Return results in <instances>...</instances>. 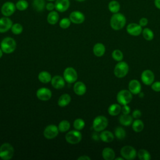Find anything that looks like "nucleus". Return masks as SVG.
I'll list each match as a JSON object with an SVG mask.
<instances>
[{
	"label": "nucleus",
	"instance_id": "18",
	"mask_svg": "<svg viewBox=\"0 0 160 160\" xmlns=\"http://www.w3.org/2000/svg\"><path fill=\"white\" fill-rule=\"evenodd\" d=\"M55 9L60 12H65L68 9L70 6L69 0H56Z\"/></svg>",
	"mask_w": 160,
	"mask_h": 160
},
{
	"label": "nucleus",
	"instance_id": "14",
	"mask_svg": "<svg viewBox=\"0 0 160 160\" xmlns=\"http://www.w3.org/2000/svg\"><path fill=\"white\" fill-rule=\"evenodd\" d=\"M36 96L39 100L46 101L51 99L52 96V92L48 88H41L37 90Z\"/></svg>",
	"mask_w": 160,
	"mask_h": 160
},
{
	"label": "nucleus",
	"instance_id": "49",
	"mask_svg": "<svg viewBox=\"0 0 160 160\" xmlns=\"http://www.w3.org/2000/svg\"><path fill=\"white\" fill-rule=\"evenodd\" d=\"M115 160H124V159L121 156V157H118V158H114Z\"/></svg>",
	"mask_w": 160,
	"mask_h": 160
},
{
	"label": "nucleus",
	"instance_id": "32",
	"mask_svg": "<svg viewBox=\"0 0 160 160\" xmlns=\"http://www.w3.org/2000/svg\"><path fill=\"white\" fill-rule=\"evenodd\" d=\"M137 156L140 160H149L151 159L150 152L144 149H141L137 152Z\"/></svg>",
	"mask_w": 160,
	"mask_h": 160
},
{
	"label": "nucleus",
	"instance_id": "47",
	"mask_svg": "<svg viewBox=\"0 0 160 160\" xmlns=\"http://www.w3.org/2000/svg\"><path fill=\"white\" fill-rule=\"evenodd\" d=\"M154 4L156 8L160 9V0H154Z\"/></svg>",
	"mask_w": 160,
	"mask_h": 160
},
{
	"label": "nucleus",
	"instance_id": "23",
	"mask_svg": "<svg viewBox=\"0 0 160 160\" xmlns=\"http://www.w3.org/2000/svg\"><path fill=\"white\" fill-rule=\"evenodd\" d=\"M122 106L118 103H114L111 104L108 109V112L109 115L112 116H115L119 115L121 112Z\"/></svg>",
	"mask_w": 160,
	"mask_h": 160
},
{
	"label": "nucleus",
	"instance_id": "29",
	"mask_svg": "<svg viewBox=\"0 0 160 160\" xmlns=\"http://www.w3.org/2000/svg\"><path fill=\"white\" fill-rule=\"evenodd\" d=\"M71 98L69 96V94H63L59 97L58 101V104L60 107H65L69 104V102H71Z\"/></svg>",
	"mask_w": 160,
	"mask_h": 160
},
{
	"label": "nucleus",
	"instance_id": "30",
	"mask_svg": "<svg viewBox=\"0 0 160 160\" xmlns=\"http://www.w3.org/2000/svg\"><path fill=\"white\" fill-rule=\"evenodd\" d=\"M51 79H52L51 75L48 71H43L40 72L38 74V79L39 80L40 82L42 83L46 84L50 82L51 81Z\"/></svg>",
	"mask_w": 160,
	"mask_h": 160
},
{
	"label": "nucleus",
	"instance_id": "43",
	"mask_svg": "<svg viewBox=\"0 0 160 160\" xmlns=\"http://www.w3.org/2000/svg\"><path fill=\"white\" fill-rule=\"evenodd\" d=\"M141 114H142L141 111L138 109H134L132 112V116L134 119H139L141 116Z\"/></svg>",
	"mask_w": 160,
	"mask_h": 160
},
{
	"label": "nucleus",
	"instance_id": "2",
	"mask_svg": "<svg viewBox=\"0 0 160 160\" xmlns=\"http://www.w3.org/2000/svg\"><path fill=\"white\" fill-rule=\"evenodd\" d=\"M0 46L3 52L10 54L14 52L16 49V42L13 38L11 37H6L1 41Z\"/></svg>",
	"mask_w": 160,
	"mask_h": 160
},
{
	"label": "nucleus",
	"instance_id": "12",
	"mask_svg": "<svg viewBox=\"0 0 160 160\" xmlns=\"http://www.w3.org/2000/svg\"><path fill=\"white\" fill-rule=\"evenodd\" d=\"M58 127L54 124H49L46 127L44 130V136L48 139H51L56 138L59 133Z\"/></svg>",
	"mask_w": 160,
	"mask_h": 160
},
{
	"label": "nucleus",
	"instance_id": "25",
	"mask_svg": "<svg viewBox=\"0 0 160 160\" xmlns=\"http://www.w3.org/2000/svg\"><path fill=\"white\" fill-rule=\"evenodd\" d=\"M115 152L111 148H105L102 151V156L105 160H113L115 158Z\"/></svg>",
	"mask_w": 160,
	"mask_h": 160
},
{
	"label": "nucleus",
	"instance_id": "26",
	"mask_svg": "<svg viewBox=\"0 0 160 160\" xmlns=\"http://www.w3.org/2000/svg\"><path fill=\"white\" fill-rule=\"evenodd\" d=\"M132 129L136 132H141L144 128V124L143 121L139 119H135L133 121L132 124Z\"/></svg>",
	"mask_w": 160,
	"mask_h": 160
},
{
	"label": "nucleus",
	"instance_id": "16",
	"mask_svg": "<svg viewBox=\"0 0 160 160\" xmlns=\"http://www.w3.org/2000/svg\"><path fill=\"white\" fill-rule=\"evenodd\" d=\"M12 26V22L10 18L4 16L0 18V32L4 33L9 31Z\"/></svg>",
	"mask_w": 160,
	"mask_h": 160
},
{
	"label": "nucleus",
	"instance_id": "46",
	"mask_svg": "<svg viewBox=\"0 0 160 160\" xmlns=\"http://www.w3.org/2000/svg\"><path fill=\"white\" fill-rule=\"evenodd\" d=\"M78 159H79V160H91V158H89V156H88L86 155H83V156L79 157L78 158Z\"/></svg>",
	"mask_w": 160,
	"mask_h": 160
},
{
	"label": "nucleus",
	"instance_id": "5",
	"mask_svg": "<svg viewBox=\"0 0 160 160\" xmlns=\"http://www.w3.org/2000/svg\"><path fill=\"white\" fill-rule=\"evenodd\" d=\"M132 99V94L128 89L119 91L116 95V100L121 106L128 104Z\"/></svg>",
	"mask_w": 160,
	"mask_h": 160
},
{
	"label": "nucleus",
	"instance_id": "9",
	"mask_svg": "<svg viewBox=\"0 0 160 160\" xmlns=\"http://www.w3.org/2000/svg\"><path fill=\"white\" fill-rule=\"evenodd\" d=\"M63 78L68 83H73L78 79V73L72 67L66 68L63 72Z\"/></svg>",
	"mask_w": 160,
	"mask_h": 160
},
{
	"label": "nucleus",
	"instance_id": "40",
	"mask_svg": "<svg viewBox=\"0 0 160 160\" xmlns=\"http://www.w3.org/2000/svg\"><path fill=\"white\" fill-rule=\"evenodd\" d=\"M71 21L69 19V18H62L60 21H59V26L62 29H67L68 28L70 25H71Z\"/></svg>",
	"mask_w": 160,
	"mask_h": 160
},
{
	"label": "nucleus",
	"instance_id": "3",
	"mask_svg": "<svg viewBox=\"0 0 160 160\" xmlns=\"http://www.w3.org/2000/svg\"><path fill=\"white\" fill-rule=\"evenodd\" d=\"M128 64L123 61L118 62L114 69V74L118 78H122L125 77L129 72Z\"/></svg>",
	"mask_w": 160,
	"mask_h": 160
},
{
	"label": "nucleus",
	"instance_id": "33",
	"mask_svg": "<svg viewBox=\"0 0 160 160\" xmlns=\"http://www.w3.org/2000/svg\"><path fill=\"white\" fill-rule=\"evenodd\" d=\"M114 136L119 140H122L126 136V132L122 127L118 126L114 129Z\"/></svg>",
	"mask_w": 160,
	"mask_h": 160
},
{
	"label": "nucleus",
	"instance_id": "34",
	"mask_svg": "<svg viewBox=\"0 0 160 160\" xmlns=\"http://www.w3.org/2000/svg\"><path fill=\"white\" fill-rule=\"evenodd\" d=\"M141 34H142L144 39L148 41H152L154 37L153 31L148 28H145L142 29Z\"/></svg>",
	"mask_w": 160,
	"mask_h": 160
},
{
	"label": "nucleus",
	"instance_id": "37",
	"mask_svg": "<svg viewBox=\"0 0 160 160\" xmlns=\"http://www.w3.org/2000/svg\"><path fill=\"white\" fill-rule=\"evenodd\" d=\"M16 8L19 11H24L28 8V2L26 0H19L16 3Z\"/></svg>",
	"mask_w": 160,
	"mask_h": 160
},
{
	"label": "nucleus",
	"instance_id": "13",
	"mask_svg": "<svg viewBox=\"0 0 160 160\" xmlns=\"http://www.w3.org/2000/svg\"><path fill=\"white\" fill-rule=\"evenodd\" d=\"M142 27H141L139 23L131 22L127 25L126 31L132 36H138L142 33Z\"/></svg>",
	"mask_w": 160,
	"mask_h": 160
},
{
	"label": "nucleus",
	"instance_id": "17",
	"mask_svg": "<svg viewBox=\"0 0 160 160\" xmlns=\"http://www.w3.org/2000/svg\"><path fill=\"white\" fill-rule=\"evenodd\" d=\"M128 90L132 94H138L141 91V84L138 79H132L129 82Z\"/></svg>",
	"mask_w": 160,
	"mask_h": 160
},
{
	"label": "nucleus",
	"instance_id": "48",
	"mask_svg": "<svg viewBox=\"0 0 160 160\" xmlns=\"http://www.w3.org/2000/svg\"><path fill=\"white\" fill-rule=\"evenodd\" d=\"M138 94H139V98H143L144 97V93L142 92H141V91Z\"/></svg>",
	"mask_w": 160,
	"mask_h": 160
},
{
	"label": "nucleus",
	"instance_id": "1",
	"mask_svg": "<svg viewBox=\"0 0 160 160\" xmlns=\"http://www.w3.org/2000/svg\"><path fill=\"white\" fill-rule=\"evenodd\" d=\"M126 24V18L125 16L120 12L113 14L110 19V26L115 30L119 31L122 29Z\"/></svg>",
	"mask_w": 160,
	"mask_h": 160
},
{
	"label": "nucleus",
	"instance_id": "28",
	"mask_svg": "<svg viewBox=\"0 0 160 160\" xmlns=\"http://www.w3.org/2000/svg\"><path fill=\"white\" fill-rule=\"evenodd\" d=\"M59 18V16L58 12L55 11H51L48 14L47 21L49 24L51 25H54L58 22Z\"/></svg>",
	"mask_w": 160,
	"mask_h": 160
},
{
	"label": "nucleus",
	"instance_id": "22",
	"mask_svg": "<svg viewBox=\"0 0 160 160\" xmlns=\"http://www.w3.org/2000/svg\"><path fill=\"white\" fill-rule=\"evenodd\" d=\"M92 51L94 54L97 57H102L105 52H106V48L105 46L101 42H98L94 44L93 46Z\"/></svg>",
	"mask_w": 160,
	"mask_h": 160
},
{
	"label": "nucleus",
	"instance_id": "10",
	"mask_svg": "<svg viewBox=\"0 0 160 160\" xmlns=\"http://www.w3.org/2000/svg\"><path fill=\"white\" fill-rule=\"evenodd\" d=\"M16 9V5L13 2L11 1H6L2 5L1 12L4 16L9 17L14 14Z\"/></svg>",
	"mask_w": 160,
	"mask_h": 160
},
{
	"label": "nucleus",
	"instance_id": "51",
	"mask_svg": "<svg viewBox=\"0 0 160 160\" xmlns=\"http://www.w3.org/2000/svg\"><path fill=\"white\" fill-rule=\"evenodd\" d=\"M76 1H78V2H83V1H86V0H76Z\"/></svg>",
	"mask_w": 160,
	"mask_h": 160
},
{
	"label": "nucleus",
	"instance_id": "11",
	"mask_svg": "<svg viewBox=\"0 0 160 160\" xmlns=\"http://www.w3.org/2000/svg\"><path fill=\"white\" fill-rule=\"evenodd\" d=\"M155 76L154 72L150 69L144 70L141 75V79L142 83L146 86H151L154 81Z\"/></svg>",
	"mask_w": 160,
	"mask_h": 160
},
{
	"label": "nucleus",
	"instance_id": "42",
	"mask_svg": "<svg viewBox=\"0 0 160 160\" xmlns=\"http://www.w3.org/2000/svg\"><path fill=\"white\" fill-rule=\"evenodd\" d=\"M121 112L124 114H129L131 112V108L128 105H122L121 107Z\"/></svg>",
	"mask_w": 160,
	"mask_h": 160
},
{
	"label": "nucleus",
	"instance_id": "4",
	"mask_svg": "<svg viewBox=\"0 0 160 160\" xmlns=\"http://www.w3.org/2000/svg\"><path fill=\"white\" fill-rule=\"evenodd\" d=\"M108 125V120L106 117L100 115L96 116L92 122V128L96 132H101L104 130Z\"/></svg>",
	"mask_w": 160,
	"mask_h": 160
},
{
	"label": "nucleus",
	"instance_id": "39",
	"mask_svg": "<svg viewBox=\"0 0 160 160\" xmlns=\"http://www.w3.org/2000/svg\"><path fill=\"white\" fill-rule=\"evenodd\" d=\"M11 29L13 34L18 35V34H20L22 32L23 27L19 23H15L12 24Z\"/></svg>",
	"mask_w": 160,
	"mask_h": 160
},
{
	"label": "nucleus",
	"instance_id": "15",
	"mask_svg": "<svg viewBox=\"0 0 160 160\" xmlns=\"http://www.w3.org/2000/svg\"><path fill=\"white\" fill-rule=\"evenodd\" d=\"M71 22L76 24L82 23L85 20V16L84 14L79 11H74L71 12L69 17Z\"/></svg>",
	"mask_w": 160,
	"mask_h": 160
},
{
	"label": "nucleus",
	"instance_id": "52",
	"mask_svg": "<svg viewBox=\"0 0 160 160\" xmlns=\"http://www.w3.org/2000/svg\"><path fill=\"white\" fill-rule=\"evenodd\" d=\"M48 1H49V2H52V1H56V0H48Z\"/></svg>",
	"mask_w": 160,
	"mask_h": 160
},
{
	"label": "nucleus",
	"instance_id": "31",
	"mask_svg": "<svg viewBox=\"0 0 160 160\" xmlns=\"http://www.w3.org/2000/svg\"><path fill=\"white\" fill-rule=\"evenodd\" d=\"M46 2L44 0H33L32 6L34 9L38 12H41L46 8Z\"/></svg>",
	"mask_w": 160,
	"mask_h": 160
},
{
	"label": "nucleus",
	"instance_id": "27",
	"mask_svg": "<svg viewBox=\"0 0 160 160\" xmlns=\"http://www.w3.org/2000/svg\"><path fill=\"white\" fill-rule=\"evenodd\" d=\"M108 8L109 11L111 13L114 14V13H117V12H119L120 9H121V5H120V3L118 1L112 0L108 3Z\"/></svg>",
	"mask_w": 160,
	"mask_h": 160
},
{
	"label": "nucleus",
	"instance_id": "36",
	"mask_svg": "<svg viewBox=\"0 0 160 160\" xmlns=\"http://www.w3.org/2000/svg\"><path fill=\"white\" fill-rule=\"evenodd\" d=\"M69 128H70V123L67 120L61 121L58 125L59 131L61 132H64L68 131L69 129Z\"/></svg>",
	"mask_w": 160,
	"mask_h": 160
},
{
	"label": "nucleus",
	"instance_id": "19",
	"mask_svg": "<svg viewBox=\"0 0 160 160\" xmlns=\"http://www.w3.org/2000/svg\"><path fill=\"white\" fill-rule=\"evenodd\" d=\"M51 82L52 86L57 89H62L65 86V80L64 78L58 75L53 76L51 79Z\"/></svg>",
	"mask_w": 160,
	"mask_h": 160
},
{
	"label": "nucleus",
	"instance_id": "6",
	"mask_svg": "<svg viewBox=\"0 0 160 160\" xmlns=\"http://www.w3.org/2000/svg\"><path fill=\"white\" fill-rule=\"evenodd\" d=\"M14 154V148L8 142L3 143L0 146V158L3 160L11 159Z\"/></svg>",
	"mask_w": 160,
	"mask_h": 160
},
{
	"label": "nucleus",
	"instance_id": "41",
	"mask_svg": "<svg viewBox=\"0 0 160 160\" xmlns=\"http://www.w3.org/2000/svg\"><path fill=\"white\" fill-rule=\"evenodd\" d=\"M151 89L155 92H160V81H154L151 85Z\"/></svg>",
	"mask_w": 160,
	"mask_h": 160
},
{
	"label": "nucleus",
	"instance_id": "20",
	"mask_svg": "<svg viewBox=\"0 0 160 160\" xmlns=\"http://www.w3.org/2000/svg\"><path fill=\"white\" fill-rule=\"evenodd\" d=\"M73 89L76 94L78 96H82L86 92V86L84 82L78 81L74 84Z\"/></svg>",
	"mask_w": 160,
	"mask_h": 160
},
{
	"label": "nucleus",
	"instance_id": "45",
	"mask_svg": "<svg viewBox=\"0 0 160 160\" xmlns=\"http://www.w3.org/2000/svg\"><path fill=\"white\" fill-rule=\"evenodd\" d=\"M46 9L49 11H53V9H55V4L52 2H48L46 4Z\"/></svg>",
	"mask_w": 160,
	"mask_h": 160
},
{
	"label": "nucleus",
	"instance_id": "38",
	"mask_svg": "<svg viewBox=\"0 0 160 160\" xmlns=\"http://www.w3.org/2000/svg\"><path fill=\"white\" fill-rule=\"evenodd\" d=\"M73 126L75 129L80 131L84 128L85 122L82 119H81V118L76 119L73 122Z\"/></svg>",
	"mask_w": 160,
	"mask_h": 160
},
{
	"label": "nucleus",
	"instance_id": "7",
	"mask_svg": "<svg viewBox=\"0 0 160 160\" xmlns=\"http://www.w3.org/2000/svg\"><path fill=\"white\" fill-rule=\"evenodd\" d=\"M120 154L121 156L126 160H133L137 156L136 149L130 145H126L122 147L120 150Z\"/></svg>",
	"mask_w": 160,
	"mask_h": 160
},
{
	"label": "nucleus",
	"instance_id": "8",
	"mask_svg": "<svg viewBox=\"0 0 160 160\" xmlns=\"http://www.w3.org/2000/svg\"><path fill=\"white\" fill-rule=\"evenodd\" d=\"M66 141L72 144L79 142L82 139V134L78 130H72L68 132L65 136Z\"/></svg>",
	"mask_w": 160,
	"mask_h": 160
},
{
	"label": "nucleus",
	"instance_id": "44",
	"mask_svg": "<svg viewBox=\"0 0 160 160\" xmlns=\"http://www.w3.org/2000/svg\"><path fill=\"white\" fill-rule=\"evenodd\" d=\"M148 24V19L146 18H141L139 21V24L141 27H145Z\"/></svg>",
	"mask_w": 160,
	"mask_h": 160
},
{
	"label": "nucleus",
	"instance_id": "24",
	"mask_svg": "<svg viewBox=\"0 0 160 160\" xmlns=\"http://www.w3.org/2000/svg\"><path fill=\"white\" fill-rule=\"evenodd\" d=\"M133 118L132 115L129 114H122L119 118V123L124 126H129L132 124L133 122Z\"/></svg>",
	"mask_w": 160,
	"mask_h": 160
},
{
	"label": "nucleus",
	"instance_id": "35",
	"mask_svg": "<svg viewBox=\"0 0 160 160\" xmlns=\"http://www.w3.org/2000/svg\"><path fill=\"white\" fill-rule=\"evenodd\" d=\"M111 56H112V59H113L114 61H118V62H119V61H122L123 58H124V55H123L122 52L120 49H114V50L112 52Z\"/></svg>",
	"mask_w": 160,
	"mask_h": 160
},
{
	"label": "nucleus",
	"instance_id": "50",
	"mask_svg": "<svg viewBox=\"0 0 160 160\" xmlns=\"http://www.w3.org/2000/svg\"><path fill=\"white\" fill-rule=\"evenodd\" d=\"M2 49L0 48V58L2 56Z\"/></svg>",
	"mask_w": 160,
	"mask_h": 160
},
{
	"label": "nucleus",
	"instance_id": "21",
	"mask_svg": "<svg viewBox=\"0 0 160 160\" xmlns=\"http://www.w3.org/2000/svg\"><path fill=\"white\" fill-rule=\"evenodd\" d=\"M101 140L104 142H111L114 139V134L108 130H103L99 134Z\"/></svg>",
	"mask_w": 160,
	"mask_h": 160
}]
</instances>
